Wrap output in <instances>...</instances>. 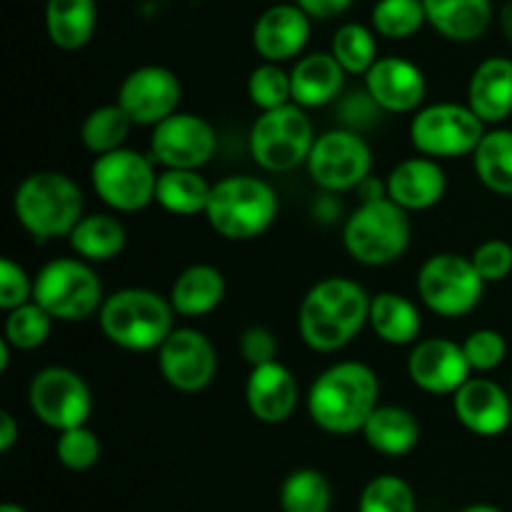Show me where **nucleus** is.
Wrapping results in <instances>:
<instances>
[{
	"mask_svg": "<svg viewBox=\"0 0 512 512\" xmlns=\"http://www.w3.org/2000/svg\"><path fill=\"white\" fill-rule=\"evenodd\" d=\"M98 25L95 0H45V30L55 48L80 50L90 43Z\"/></svg>",
	"mask_w": 512,
	"mask_h": 512,
	"instance_id": "28",
	"label": "nucleus"
},
{
	"mask_svg": "<svg viewBox=\"0 0 512 512\" xmlns=\"http://www.w3.org/2000/svg\"><path fill=\"white\" fill-rule=\"evenodd\" d=\"M245 403H248L250 415L260 423H285L300 403V388L293 370L280 360L250 368L248 383H245Z\"/></svg>",
	"mask_w": 512,
	"mask_h": 512,
	"instance_id": "21",
	"label": "nucleus"
},
{
	"mask_svg": "<svg viewBox=\"0 0 512 512\" xmlns=\"http://www.w3.org/2000/svg\"><path fill=\"white\" fill-rule=\"evenodd\" d=\"M463 350L470 368L478 370V373H490L498 365H503L505 355H508V340L498 330L480 328L463 340Z\"/></svg>",
	"mask_w": 512,
	"mask_h": 512,
	"instance_id": "41",
	"label": "nucleus"
},
{
	"mask_svg": "<svg viewBox=\"0 0 512 512\" xmlns=\"http://www.w3.org/2000/svg\"><path fill=\"white\" fill-rule=\"evenodd\" d=\"M365 90L378 103L383 113H415L428 93V80L423 68L400 55H385L373 63L363 75Z\"/></svg>",
	"mask_w": 512,
	"mask_h": 512,
	"instance_id": "18",
	"label": "nucleus"
},
{
	"mask_svg": "<svg viewBox=\"0 0 512 512\" xmlns=\"http://www.w3.org/2000/svg\"><path fill=\"white\" fill-rule=\"evenodd\" d=\"M500 25H503L505 38H508L512 43V3H505L503 13H500Z\"/></svg>",
	"mask_w": 512,
	"mask_h": 512,
	"instance_id": "47",
	"label": "nucleus"
},
{
	"mask_svg": "<svg viewBox=\"0 0 512 512\" xmlns=\"http://www.w3.org/2000/svg\"><path fill=\"white\" fill-rule=\"evenodd\" d=\"M183 85L180 78L165 65H140L130 70L118 88L115 103L130 115L135 125L155 128L180 110Z\"/></svg>",
	"mask_w": 512,
	"mask_h": 512,
	"instance_id": "15",
	"label": "nucleus"
},
{
	"mask_svg": "<svg viewBox=\"0 0 512 512\" xmlns=\"http://www.w3.org/2000/svg\"><path fill=\"white\" fill-rule=\"evenodd\" d=\"M210 190L213 185L200 175V170L163 168V173H158V185H155V203L165 213L190 218V215L205 213Z\"/></svg>",
	"mask_w": 512,
	"mask_h": 512,
	"instance_id": "31",
	"label": "nucleus"
},
{
	"mask_svg": "<svg viewBox=\"0 0 512 512\" xmlns=\"http://www.w3.org/2000/svg\"><path fill=\"white\" fill-rule=\"evenodd\" d=\"M0 512H25L23 508H20V505H13V503H5V505H0Z\"/></svg>",
	"mask_w": 512,
	"mask_h": 512,
	"instance_id": "50",
	"label": "nucleus"
},
{
	"mask_svg": "<svg viewBox=\"0 0 512 512\" xmlns=\"http://www.w3.org/2000/svg\"><path fill=\"white\" fill-rule=\"evenodd\" d=\"M453 410L458 423L480 438L503 435L512 423V398L490 378H470L455 390Z\"/></svg>",
	"mask_w": 512,
	"mask_h": 512,
	"instance_id": "20",
	"label": "nucleus"
},
{
	"mask_svg": "<svg viewBox=\"0 0 512 512\" xmlns=\"http://www.w3.org/2000/svg\"><path fill=\"white\" fill-rule=\"evenodd\" d=\"M53 320L55 318L43 305L30 300V303L8 310L3 325V338L15 350H25V353L38 350L40 345L48 343L50 333H53Z\"/></svg>",
	"mask_w": 512,
	"mask_h": 512,
	"instance_id": "36",
	"label": "nucleus"
},
{
	"mask_svg": "<svg viewBox=\"0 0 512 512\" xmlns=\"http://www.w3.org/2000/svg\"><path fill=\"white\" fill-rule=\"evenodd\" d=\"M368 325L383 343L410 345L418 343L420 330H423V315L410 298L385 290V293L370 298Z\"/></svg>",
	"mask_w": 512,
	"mask_h": 512,
	"instance_id": "27",
	"label": "nucleus"
},
{
	"mask_svg": "<svg viewBox=\"0 0 512 512\" xmlns=\"http://www.w3.org/2000/svg\"><path fill=\"white\" fill-rule=\"evenodd\" d=\"M98 320L105 338L128 353L158 350L175 330L170 298L148 288H120L105 295Z\"/></svg>",
	"mask_w": 512,
	"mask_h": 512,
	"instance_id": "4",
	"label": "nucleus"
},
{
	"mask_svg": "<svg viewBox=\"0 0 512 512\" xmlns=\"http://www.w3.org/2000/svg\"><path fill=\"white\" fill-rule=\"evenodd\" d=\"M55 455H58V460L68 470L83 473V470H90L98 463L100 440L93 430L85 428V425H78V428H70L60 433L58 443H55Z\"/></svg>",
	"mask_w": 512,
	"mask_h": 512,
	"instance_id": "40",
	"label": "nucleus"
},
{
	"mask_svg": "<svg viewBox=\"0 0 512 512\" xmlns=\"http://www.w3.org/2000/svg\"><path fill=\"white\" fill-rule=\"evenodd\" d=\"M155 160L130 148L95 155L90 183L95 195L115 213H138L155 200Z\"/></svg>",
	"mask_w": 512,
	"mask_h": 512,
	"instance_id": "11",
	"label": "nucleus"
},
{
	"mask_svg": "<svg viewBox=\"0 0 512 512\" xmlns=\"http://www.w3.org/2000/svg\"><path fill=\"white\" fill-rule=\"evenodd\" d=\"M485 123L468 103H433L415 110L410 120V143L415 153L435 160L473 155L480 145Z\"/></svg>",
	"mask_w": 512,
	"mask_h": 512,
	"instance_id": "10",
	"label": "nucleus"
},
{
	"mask_svg": "<svg viewBox=\"0 0 512 512\" xmlns=\"http://www.w3.org/2000/svg\"><path fill=\"white\" fill-rule=\"evenodd\" d=\"M370 295L353 278H323L305 293L298 310L303 343L315 353H335L368 325Z\"/></svg>",
	"mask_w": 512,
	"mask_h": 512,
	"instance_id": "1",
	"label": "nucleus"
},
{
	"mask_svg": "<svg viewBox=\"0 0 512 512\" xmlns=\"http://www.w3.org/2000/svg\"><path fill=\"white\" fill-rule=\"evenodd\" d=\"M408 210L385 198L360 203L343 225V245L350 258L368 268H383L403 258L410 248Z\"/></svg>",
	"mask_w": 512,
	"mask_h": 512,
	"instance_id": "6",
	"label": "nucleus"
},
{
	"mask_svg": "<svg viewBox=\"0 0 512 512\" xmlns=\"http://www.w3.org/2000/svg\"><path fill=\"white\" fill-rule=\"evenodd\" d=\"M218 150V133L195 113H173L150 135V158L163 168L200 170Z\"/></svg>",
	"mask_w": 512,
	"mask_h": 512,
	"instance_id": "14",
	"label": "nucleus"
},
{
	"mask_svg": "<svg viewBox=\"0 0 512 512\" xmlns=\"http://www.w3.org/2000/svg\"><path fill=\"white\" fill-rule=\"evenodd\" d=\"M278 210V193L268 180L255 175H228L213 185L203 215L220 238L243 243L268 233Z\"/></svg>",
	"mask_w": 512,
	"mask_h": 512,
	"instance_id": "5",
	"label": "nucleus"
},
{
	"mask_svg": "<svg viewBox=\"0 0 512 512\" xmlns=\"http://www.w3.org/2000/svg\"><path fill=\"white\" fill-rule=\"evenodd\" d=\"M10 350H15L13 345H10L8 340H5V338H0V373H8Z\"/></svg>",
	"mask_w": 512,
	"mask_h": 512,
	"instance_id": "48",
	"label": "nucleus"
},
{
	"mask_svg": "<svg viewBox=\"0 0 512 512\" xmlns=\"http://www.w3.org/2000/svg\"><path fill=\"white\" fill-rule=\"evenodd\" d=\"M360 512H415V493L398 475H378L363 488Z\"/></svg>",
	"mask_w": 512,
	"mask_h": 512,
	"instance_id": "39",
	"label": "nucleus"
},
{
	"mask_svg": "<svg viewBox=\"0 0 512 512\" xmlns=\"http://www.w3.org/2000/svg\"><path fill=\"white\" fill-rule=\"evenodd\" d=\"M33 300L43 305L55 320L80 323L103 308V283L93 265L83 258L48 260L35 275Z\"/></svg>",
	"mask_w": 512,
	"mask_h": 512,
	"instance_id": "7",
	"label": "nucleus"
},
{
	"mask_svg": "<svg viewBox=\"0 0 512 512\" xmlns=\"http://www.w3.org/2000/svg\"><path fill=\"white\" fill-rule=\"evenodd\" d=\"M428 25L453 43H475L493 23V0H423Z\"/></svg>",
	"mask_w": 512,
	"mask_h": 512,
	"instance_id": "26",
	"label": "nucleus"
},
{
	"mask_svg": "<svg viewBox=\"0 0 512 512\" xmlns=\"http://www.w3.org/2000/svg\"><path fill=\"white\" fill-rule=\"evenodd\" d=\"M485 280L475 270L473 260L458 253H435L420 265L418 288L420 300L430 313L440 318H465L480 305Z\"/></svg>",
	"mask_w": 512,
	"mask_h": 512,
	"instance_id": "9",
	"label": "nucleus"
},
{
	"mask_svg": "<svg viewBox=\"0 0 512 512\" xmlns=\"http://www.w3.org/2000/svg\"><path fill=\"white\" fill-rule=\"evenodd\" d=\"M470 260H473L475 270H478L485 283H500V280L512 275V245L508 240H485L473 250Z\"/></svg>",
	"mask_w": 512,
	"mask_h": 512,
	"instance_id": "42",
	"label": "nucleus"
},
{
	"mask_svg": "<svg viewBox=\"0 0 512 512\" xmlns=\"http://www.w3.org/2000/svg\"><path fill=\"white\" fill-rule=\"evenodd\" d=\"M160 375L180 393H200L218 373V353L205 333L175 328L158 348Z\"/></svg>",
	"mask_w": 512,
	"mask_h": 512,
	"instance_id": "16",
	"label": "nucleus"
},
{
	"mask_svg": "<svg viewBox=\"0 0 512 512\" xmlns=\"http://www.w3.org/2000/svg\"><path fill=\"white\" fill-rule=\"evenodd\" d=\"M68 240L78 258L88 260V263H108L123 253L128 233L115 215L90 213L80 218Z\"/></svg>",
	"mask_w": 512,
	"mask_h": 512,
	"instance_id": "30",
	"label": "nucleus"
},
{
	"mask_svg": "<svg viewBox=\"0 0 512 512\" xmlns=\"http://www.w3.org/2000/svg\"><path fill=\"white\" fill-rule=\"evenodd\" d=\"M463 512H503L500 508H495V505H470V508H465Z\"/></svg>",
	"mask_w": 512,
	"mask_h": 512,
	"instance_id": "49",
	"label": "nucleus"
},
{
	"mask_svg": "<svg viewBox=\"0 0 512 512\" xmlns=\"http://www.w3.org/2000/svg\"><path fill=\"white\" fill-rule=\"evenodd\" d=\"M468 105L485 125H498L512 115V60H483L468 83Z\"/></svg>",
	"mask_w": 512,
	"mask_h": 512,
	"instance_id": "23",
	"label": "nucleus"
},
{
	"mask_svg": "<svg viewBox=\"0 0 512 512\" xmlns=\"http://www.w3.org/2000/svg\"><path fill=\"white\" fill-rule=\"evenodd\" d=\"M225 275L223 270L210 263H195L185 268L170 288V305L180 318H205L220 308L225 300Z\"/></svg>",
	"mask_w": 512,
	"mask_h": 512,
	"instance_id": "25",
	"label": "nucleus"
},
{
	"mask_svg": "<svg viewBox=\"0 0 512 512\" xmlns=\"http://www.w3.org/2000/svg\"><path fill=\"white\" fill-rule=\"evenodd\" d=\"M345 70L343 65L335 60V55L323 53H308L293 65L290 70V83H293V103L300 108H323V105L333 103L340 98L345 88Z\"/></svg>",
	"mask_w": 512,
	"mask_h": 512,
	"instance_id": "24",
	"label": "nucleus"
},
{
	"mask_svg": "<svg viewBox=\"0 0 512 512\" xmlns=\"http://www.w3.org/2000/svg\"><path fill=\"white\" fill-rule=\"evenodd\" d=\"M330 53L348 75H365L378 55V33L363 23H345L335 30Z\"/></svg>",
	"mask_w": 512,
	"mask_h": 512,
	"instance_id": "34",
	"label": "nucleus"
},
{
	"mask_svg": "<svg viewBox=\"0 0 512 512\" xmlns=\"http://www.w3.org/2000/svg\"><path fill=\"white\" fill-rule=\"evenodd\" d=\"M428 25L423 0H378L370 13V28L388 40H408Z\"/></svg>",
	"mask_w": 512,
	"mask_h": 512,
	"instance_id": "35",
	"label": "nucleus"
},
{
	"mask_svg": "<svg viewBox=\"0 0 512 512\" xmlns=\"http://www.w3.org/2000/svg\"><path fill=\"white\" fill-rule=\"evenodd\" d=\"M385 190L393 203L408 213H423L435 208L448 193V175H445L440 160L428 155L400 160L385 180Z\"/></svg>",
	"mask_w": 512,
	"mask_h": 512,
	"instance_id": "22",
	"label": "nucleus"
},
{
	"mask_svg": "<svg viewBox=\"0 0 512 512\" xmlns=\"http://www.w3.org/2000/svg\"><path fill=\"white\" fill-rule=\"evenodd\" d=\"M313 120L298 103L263 110L250 128L248 148L255 163L268 173H290L308 163L315 145Z\"/></svg>",
	"mask_w": 512,
	"mask_h": 512,
	"instance_id": "8",
	"label": "nucleus"
},
{
	"mask_svg": "<svg viewBox=\"0 0 512 512\" xmlns=\"http://www.w3.org/2000/svg\"><path fill=\"white\" fill-rule=\"evenodd\" d=\"M378 405V375L360 360H340L325 368L305 398L310 420L330 435H353L363 430Z\"/></svg>",
	"mask_w": 512,
	"mask_h": 512,
	"instance_id": "2",
	"label": "nucleus"
},
{
	"mask_svg": "<svg viewBox=\"0 0 512 512\" xmlns=\"http://www.w3.org/2000/svg\"><path fill=\"white\" fill-rule=\"evenodd\" d=\"M305 168L310 180L325 193L358 190L373 170V150L358 130H328L315 138Z\"/></svg>",
	"mask_w": 512,
	"mask_h": 512,
	"instance_id": "12",
	"label": "nucleus"
},
{
	"mask_svg": "<svg viewBox=\"0 0 512 512\" xmlns=\"http://www.w3.org/2000/svg\"><path fill=\"white\" fill-rule=\"evenodd\" d=\"M33 288L35 278H30L25 273V268L20 263H15L13 258H0V308L8 313V310L18 308L33 300Z\"/></svg>",
	"mask_w": 512,
	"mask_h": 512,
	"instance_id": "43",
	"label": "nucleus"
},
{
	"mask_svg": "<svg viewBox=\"0 0 512 512\" xmlns=\"http://www.w3.org/2000/svg\"><path fill=\"white\" fill-rule=\"evenodd\" d=\"M28 405L40 423L63 433L88 423L93 393L80 373L63 365H48L30 380Z\"/></svg>",
	"mask_w": 512,
	"mask_h": 512,
	"instance_id": "13",
	"label": "nucleus"
},
{
	"mask_svg": "<svg viewBox=\"0 0 512 512\" xmlns=\"http://www.w3.org/2000/svg\"><path fill=\"white\" fill-rule=\"evenodd\" d=\"M283 512H328L330 485L320 470L300 468L285 478L280 488Z\"/></svg>",
	"mask_w": 512,
	"mask_h": 512,
	"instance_id": "37",
	"label": "nucleus"
},
{
	"mask_svg": "<svg viewBox=\"0 0 512 512\" xmlns=\"http://www.w3.org/2000/svg\"><path fill=\"white\" fill-rule=\"evenodd\" d=\"M238 345L240 355H243L250 368L270 363V360H278V340H275L273 330L265 328V325H250V328H245Z\"/></svg>",
	"mask_w": 512,
	"mask_h": 512,
	"instance_id": "44",
	"label": "nucleus"
},
{
	"mask_svg": "<svg viewBox=\"0 0 512 512\" xmlns=\"http://www.w3.org/2000/svg\"><path fill=\"white\" fill-rule=\"evenodd\" d=\"M83 190L60 170H38L20 180L13 193V213L20 228L40 243L70 238L83 218Z\"/></svg>",
	"mask_w": 512,
	"mask_h": 512,
	"instance_id": "3",
	"label": "nucleus"
},
{
	"mask_svg": "<svg viewBox=\"0 0 512 512\" xmlns=\"http://www.w3.org/2000/svg\"><path fill=\"white\" fill-rule=\"evenodd\" d=\"M133 125L130 115L118 103L100 105L85 115L83 125H80V143L93 155L113 153V150L125 148V140H128Z\"/></svg>",
	"mask_w": 512,
	"mask_h": 512,
	"instance_id": "33",
	"label": "nucleus"
},
{
	"mask_svg": "<svg viewBox=\"0 0 512 512\" xmlns=\"http://www.w3.org/2000/svg\"><path fill=\"white\" fill-rule=\"evenodd\" d=\"M18 438H20L18 423H15V418L8 413V410H3V413H0V450H3V453H10L13 445L18 443Z\"/></svg>",
	"mask_w": 512,
	"mask_h": 512,
	"instance_id": "46",
	"label": "nucleus"
},
{
	"mask_svg": "<svg viewBox=\"0 0 512 512\" xmlns=\"http://www.w3.org/2000/svg\"><path fill=\"white\" fill-rule=\"evenodd\" d=\"M473 168L480 183L495 195H512V130H488L473 153Z\"/></svg>",
	"mask_w": 512,
	"mask_h": 512,
	"instance_id": "32",
	"label": "nucleus"
},
{
	"mask_svg": "<svg viewBox=\"0 0 512 512\" xmlns=\"http://www.w3.org/2000/svg\"><path fill=\"white\" fill-rule=\"evenodd\" d=\"M363 435L373 450L388 458L408 455L420 440V423L408 408L400 405H378L368 423L363 425Z\"/></svg>",
	"mask_w": 512,
	"mask_h": 512,
	"instance_id": "29",
	"label": "nucleus"
},
{
	"mask_svg": "<svg viewBox=\"0 0 512 512\" xmlns=\"http://www.w3.org/2000/svg\"><path fill=\"white\" fill-rule=\"evenodd\" d=\"M248 98L255 108L275 110L283 105L293 103V83H290V73L280 63H263L253 68L248 78Z\"/></svg>",
	"mask_w": 512,
	"mask_h": 512,
	"instance_id": "38",
	"label": "nucleus"
},
{
	"mask_svg": "<svg viewBox=\"0 0 512 512\" xmlns=\"http://www.w3.org/2000/svg\"><path fill=\"white\" fill-rule=\"evenodd\" d=\"M310 20L313 18L298 3L270 5L253 25L250 33L253 50L268 63L283 65L295 60L308 48L310 30H313Z\"/></svg>",
	"mask_w": 512,
	"mask_h": 512,
	"instance_id": "19",
	"label": "nucleus"
},
{
	"mask_svg": "<svg viewBox=\"0 0 512 512\" xmlns=\"http://www.w3.org/2000/svg\"><path fill=\"white\" fill-rule=\"evenodd\" d=\"M463 343L448 338H425L408 355V375L415 388L428 395H453L470 380Z\"/></svg>",
	"mask_w": 512,
	"mask_h": 512,
	"instance_id": "17",
	"label": "nucleus"
},
{
	"mask_svg": "<svg viewBox=\"0 0 512 512\" xmlns=\"http://www.w3.org/2000/svg\"><path fill=\"white\" fill-rule=\"evenodd\" d=\"M298 3L310 18L315 20H333L343 15L353 5V0H293Z\"/></svg>",
	"mask_w": 512,
	"mask_h": 512,
	"instance_id": "45",
	"label": "nucleus"
}]
</instances>
